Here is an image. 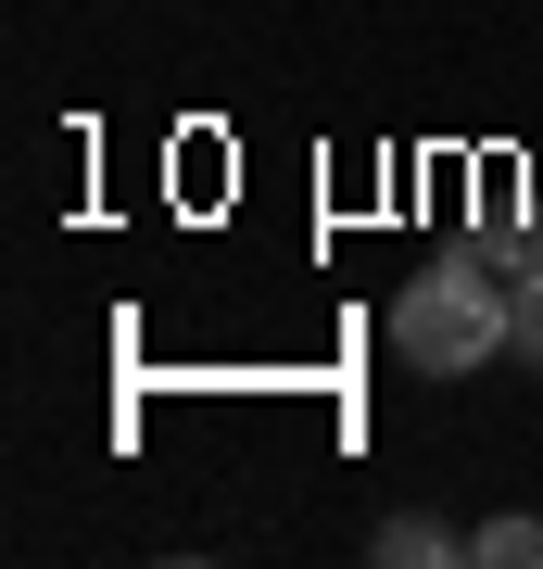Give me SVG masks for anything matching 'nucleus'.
<instances>
[{
  "label": "nucleus",
  "mask_w": 543,
  "mask_h": 569,
  "mask_svg": "<svg viewBox=\"0 0 543 569\" xmlns=\"http://www.w3.org/2000/svg\"><path fill=\"white\" fill-rule=\"evenodd\" d=\"M392 355L418 367V380H481V367L505 355V291L481 253L455 266H418V279L392 291Z\"/></svg>",
  "instance_id": "1"
},
{
  "label": "nucleus",
  "mask_w": 543,
  "mask_h": 569,
  "mask_svg": "<svg viewBox=\"0 0 543 569\" xmlns=\"http://www.w3.org/2000/svg\"><path fill=\"white\" fill-rule=\"evenodd\" d=\"M455 557H467L455 519H430V507H392L380 519V569H455Z\"/></svg>",
  "instance_id": "2"
},
{
  "label": "nucleus",
  "mask_w": 543,
  "mask_h": 569,
  "mask_svg": "<svg viewBox=\"0 0 543 569\" xmlns=\"http://www.w3.org/2000/svg\"><path fill=\"white\" fill-rule=\"evenodd\" d=\"M467 569H543V519H519V507L481 519V531H467Z\"/></svg>",
  "instance_id": "3"
},
{
  "label": "nucleus",
  "mask_w": 543,
  "mask_h": 569,
  "mask_svg": "<svg viewBox=\"0 0 543 569\" xmlns=\"http://www.w3.org/2000/svg\"><path fill=\"white\" fill-rule=\"evenodd\" d=\"M505 355H519V367H543V253L505 279Z\"/></svg>",
  "instance_id": "4"
},
{
  "label": "nucleus",
  "mask_w": 543,
  "mask_h": 569,
  "mask_svg": "<svg viewBox=\"0 0 543 569\" xmlns=\"http://www.w3.org/2000/svg\"><path fill=\"white\" fill-rule=\"evenodd\" d=\"M467 253H481V266H493V279H519V266H531L543 241H531V228H519V216H481V241H467Z\"/></svg>",
  "instance_id": "5"
}]
</instances>
